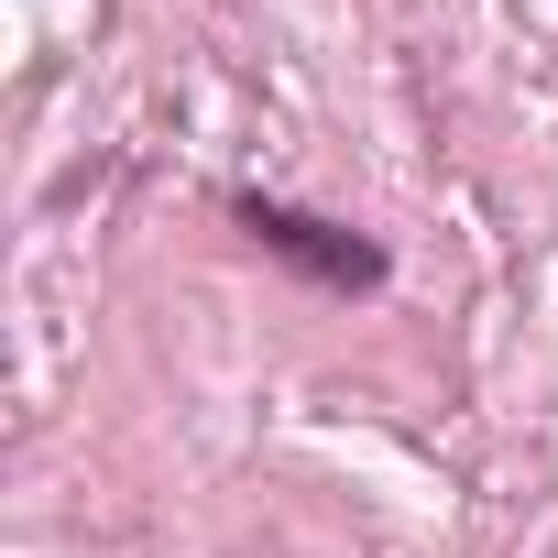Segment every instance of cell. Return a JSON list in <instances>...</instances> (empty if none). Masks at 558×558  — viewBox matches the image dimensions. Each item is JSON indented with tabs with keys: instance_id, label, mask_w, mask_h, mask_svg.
Here are the masks:
<instances>
[{
	"instance_id": "obj_1",
	"label": "cell",
	"mask_w": 558,
	"mask_h": 558,
	"mask_svg": "<svg viewBox=\"0 0 558 558\" xmlns=\"http://www.w3.org/2000/svg\"><path fill=\"white\" fill-rule=\"evenodd\" d=\"M230 219H241L274 263H296L307 286H329V296H373V286H384V241H362V230H340V219H318V208H286V197H230Z\"/></svg>"
}]
</instances>
